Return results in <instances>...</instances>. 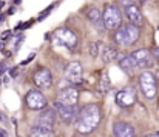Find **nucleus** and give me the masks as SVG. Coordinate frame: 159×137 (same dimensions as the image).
<instances>
[{"mask_svg": "<svg viewBox=\"0 0 159 137\" xmlns=\"http://www.w3.org/2000/svg\"><path fill=\"white\" fill-rule=\"evenodd\" d=\"M101 122V108L94 103L85 105L79 111V117L76 120V130L80 134H90L93 133Z\"/></svg>", "mask_w": 159, "mask_h": 137, "instance_id": "obj_1", "label": "nucleus"}, {"mask_svg": "<svg viewBox=\"0 0 159 137\" xmlns=\"http://www.w3.org/2000/svg\"><path fill=\"white\" fill-rule=\"evenodd\" d=\"M139 34H141L139 26H134V25L128 23V25H124V26H120L119 29L114 31L113 40H114L116 45L125 46V48H127V46H131L133 43L138 42Z\"/></svg>", "mask_w": 159, "mask_h": 137, "instance_id": "obj_2", "label": "nucleus"}, {"mask_svg": "<svg viewBox=\"0 0 159 137\" xmlns=\"http://www.w3.org/2000/svg\"><path fill=\"white\" fill-rule=\"evenodd\" d=\"M104 25H105V29H119L120 28V23H122V12L119 9L117 5H107L105 9H104Z\"/></svg>", "mask_w": 159, "mask_h": 137, "instance_id": "obj_3", "label": "nucleus"}, {"mask_svg": "<svg viewBox=\"0 0 159 137\" xmlns=\"http://www.w3.org/2000/svg\"><path fill=\"white\" fill-rule=\"evenodd\" d=\"M139 88L147 99H155L158 92V82L152 71H144L139 76Z\"/></svg>", "mask_w": 159, "mask_h": 137, "instance_id": "obj_4", "label": "nucleus"}, {"mask_svg": "<svg viewBox=\"0 0 159 137\" xmlns=\"http://www.w3.org/2000/svg\"><path fill=\"white\" fill-rule=\"evenodd\" d=\"M130 57L134 62L136 68H141V69H148L155 63V55L148 49H136L130 54Z\"/></svg>", "mask_w": 159, "mask_h": 137, "instance_id": "obj_5", "label": "nucleus"}, {"mask_svg": "<svg viewBox=\"0 0 159 137\" xmlns=\"http://www.w3.org/2000/svg\"><path fill=\"white\" fill-rule=\"evenodd\" d=\"M25 102H26V106L33 111H43L47 106H48V100L47 97L39 91V90H31L28 91L26 97H25Z\"/></svg>", "mask_w": 159, "mask_h": 137, "instance_id": "obj_6", "label": "nucleus"}, {"mask_svg": "<svg viewBox=\"0 0 159 137\" xmlns=\"http://www.w3.org/2000/svg\"><path fill=\"white\" fill-rule=\"evenodd\" d=\"M54 40H56L59 45L65 46V48H68V49H71V51L77 45V37H76V34H74L73 31L66 29V28L57 29V31L54 33Z\"/></svg>", "mask_w": 159, "mask_h": 137, "instance_id": "obj_7", "label": "nucleus"}, {"mask_svg": "<svg viewBox=\"0 0 159 137\" xmlns=\"http://www.w3.org/2000/svg\"><path fill=\"white\" fill-rule=\"evenodd\" d=\"M136 102V90L133 86H125L116 94V103L122 108H130Z\"/></svg>", "mask_w": 159, "mask_h": 137, "instance_id": "obj_8", "label": "nucleus"}, {"mask_svg": "<svg viewBox=\"0 0 159 137\" xmlns=\"http://www.w3.org/2000/svg\"><path fill=\"white\" fill-rule=\"evenodd\" d=\"M56 111H57V116H59L65 123H73V122L77 120V117H79L77 105H74V106H66V105H60L59 102H56Z\"/></svg>", "mask_w": 159, "mask_h": 137, "instance_id": "obj_9", "label": "nucleus"}, {"mask_svg": "<svg viewBox=\"0 0 159 137\" xmlns=\"http://www.w3.org/2000/svg\"><path fill=\"white\" fill-rule=\"evenodd\" d=\"M124 12L125 17L128 19V22L134 26H142L144 25V15L139 9V6L136 3H130V5H124Z\"/></svg>", "mask_w": 159, "mask_h": 137, "instance_id": "obj_10", "label": "nucleus"}, {"mask_svg": "<svg viewBox=\"0 0 159 137\" xmlns=\"http://www.w3.org/2000/svg\"><path fill=\"white\" fill-rule=\"evenodd\" d=\"M77 99H79V91L76 88H63L57 94V102L60 105H66V106L77 105Z\"/></svg>", "mask_w": 159, "mask_h": 137, "instance_id": "obj_11", "label": "nucleus"}, {"mask_svg": "<svg viewBox=\"0 0 159 137\" xmlns=\"http://www.w3.org/2000/svg\"><path fill=\"white\" fill-rule=\"evenodd\" d=\"M34 83L40 88V90H48L53 85V74L50 69L42 68L34 74Z\"/></svg>", "mask_w": 159, "mask_h": 137, "instance_id": "obj_12", "label": "nucleus"}, {"mask_svg": "<svg viewBox=\"0 0 159 137\" xmlns=\"http://www.w3.org/2000/svg\"><path fill=\"white\" fill-rule=\"evenodd\" d=\"M56 116H57L56 114V109H53V108H45L39 114L36 123H37V126H43V128L53 130L54 123H56Z\"/></svg>", "mask_w": 159, "mask_h": 137, "instance_id": "obj_13", "label": "nucleus"}, {"mask_svg": "<svg viewBox=\"0 0 159 137\" xmlns=\"http://www.w3.org/2000/svg\"><path fill=\"white\" fill-rule=\"evenodd\" d=\"M65 77L71 83H80L82 82V66L77 62H73L65 69Z\"/></svg>", "mask_w": 159, "mask_h": 137, "instance_id": "obj_14", "label": "nucleus"}, {"mask_svg": "<svg viewBox=\"0 0 159 137\" xmlns=\"http://www.w3.org/2000/svg\"><path fill=\"white\" fill-rule=\"evenodd\" d=\"M113 133L116 137H134V128L127 122H116L113 126Z\"/></svg>", "mask_w": 159, "mask_h": 137, "instance_id": "obj_15", "label": "nucleus"}, {"mask_svg": "<svg viewBox=\"0 0 159 137\" xmlns=\"http://www.w3.org/2000/svg\"><path fill=\"white\" fill-rule=\"evenodd\" d=\"M87 19L98 28V31H104V28H105V25H104V17H102V14H101L99 9L91 8V9L88 11V14H87Z\"/></svg>", "mask_w": 159, "mask_h": 137, "instance_id": "obj_16", "label": "nucleus"}, {"mask_svg": "<svg viewBox=\"0 0 159 137\" xmlns=\"http://www.w3.org/2000/svg\"><path fill=\"white\" fill-rule=\"evenodd\" d=\"M116 57H117V51H116V48H113V46H108V45H104V46H102V49H101V59H102L105 63L113 62Z\"/></svg>", "mask_w": 159, "mask_h": 137, "instance_id": "obj_17", "label": "nucleus"}, {"mask_svg": "<svg viewBox=\"0 0 159 137\" xmlns=\"http://www.w3.org/2000/svg\"><path fill=\"white\" fill-rule=\"evenodd\" d=\"M119 65H120L122 71H125L128 76H133V74H134V71H136V65H134V62L131 60V57H130V55H124V57L120 59Z\"/></svg>", "mask_w": 159, "mask_h": 137, "instance_id": "obj_18", "label": "nucleus"}, {"mask_svg": "<svg viewBox=\"0 0 159 137\" xmlns=\"http://www.w3.org/2000/svg\"><path fill=\"white\" fill-rule=\"evenodd\" d=\"M30 137H54L53 130L43 128V126H33L30 131Z\"/></svg>", "mask_w": 159, "mask_h": 137, "instance_id": "obj_19", "label": "nucleus"}, {"mask_svg": "<svg viewBox=\"0 0 159 137\" xmlns=\"http://www.w3.org/2000/svg\"><path fill=\"white\" fill-rule=\"evenodd\" d=\"M102 42H94L93 45L90 46V54L93 55V57H96V55H99L101 54V49H102Z\"/></svg>", "mask_w": 159, "mask_h": 137, "instance_id": "obj_20", "label": "nucleus"}, {"mask_svg": "<svg viewBox=\"0 0 159 137\" xmlns=\"http://www.w3.org/2000/svg\"><path fill=\"white\" fill-rule=\"evenodd\" d=\"M99 88H101V92H107V91H108V88H110V80H108V76H107V73L104 74V77L101 79Z\"/></svg>", "mask_w": 159, "mask_h": 137, "instance_id": "obj_21", "label": "nucleus"}, {"mask_svg": "<svg viewBox=\"0 0 159 137\" xmlns=\"http://www.w3.org/2000/svg\"><path fill=\"white\" fill-rule=\"evenodd\" d=\"M54 8H56V3H51V5H50V6H48L47 9H43V11H42V12L39 14V22L45 20V17H47V15H48V14H50V12L53 11Z\"/></svg>", "mask_w": 159, "mask_h": 137, "instance_id": "obj_22", "label": "nucleus"}, {"mask_svg": "<svg viewBox=\"0 0 159 137\" xmlns=\"http://www.w3.org/2000/svg\"><path fill=\"white\" fill-rule=\"evenodd\" d=\"M9 36H11V31H6V33H3V34H2V40H6Z\"/></svg>", "mask_w": 159, "mask_h": 137, "instance_id": "obj_23", "label": "nucleus"}, {"mask_svg": "<svg viewBox=\"0 0 159 137\" xmlns=\"http://www.w3.org/2000/svg\"><path fill=\"white\" fill-rule=\"evenodd\" d=\"M153 55H155V60L159 63V48H156L155 49V52H153Z\"/></svg>", "mask_w": 159, "mask_h": 137, "instance_id": "obj_24", "label": "nucleus"}, {"mask_svg": "<svg viewBox=\"0 0 159 137\" xmlns=\"http://www.w3.org/2000/svg\"><path fill=\"white\" fill-rule=\"evenodd\" d=\"M124 5H130V3H136V0H122Z\"/></svg>", "mask_w": 159, "mask_h": 137, "instance_id": "obj_25", "label": "nucleus"}, {"mask_svg": "<svg viewBox=\"0 0 159 137\" xmlns=\"http://www.w3.org/2000/svg\"><path fill=\"white\" fill-rule=\"evenodd\" d=\"M11 76H12V77L17 76V68H12V69H11Z\"/></svg>", "mask_w": 159, "mask_h": 137, "instance_id": "obj_26", "label": "nucleus"}, {"mask_svg": "<svg viewBox=\"0 0 159 137\" xmlns=\"http://www.w3.org/2000/svg\"><path fill=\"white\" fill-rule=\"evenodd\" d=\"M144 137H159V133H155V134H148V136H144Z\"/></svg>", "mask_w": 159, "mask_h": 137, "instance_id": "obj_27", "label": "nucleus"}, {"mask_svg": "<svg viewBox=\"0 0 159 137\" xmlns=\"http://www.w3.org/2000/svg\"><path fill=\"white\" fill-rule=\"evenodd\" d=\"M0 120H3V122H5V114H3L2 111H0Z\"/></svg>", "mask_w": 159, "mask_h": 137, "instance_id": "obj_28", "label": "nucleus"}, {"mask_svg": "<svg viewBox=\"0 0 159 137\" xmlns=\"http://www.w3.org/2000/svg\"><path fill=\"white\" fill-rule=\"evenodd\" d=\"M5 22V15H0V23H3Z\"/></svg>", "mask_w": 159, "mask_h": 137, "instance_id": "obj_29", "label": "nucleus"}]
</instances>
